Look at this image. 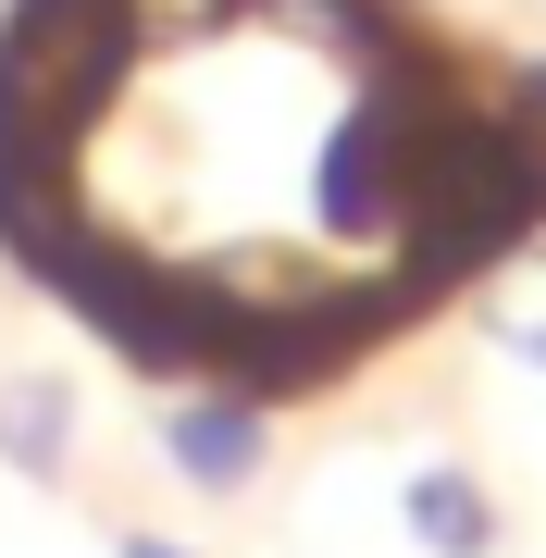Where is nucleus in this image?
<instances>
[{"label": "nucleus", "instance_id": "obj_7", "mask_svg": "<svg viewBox=\"0 0 546 558\" xmlns=\"http://www.w3.org/2000/svg\"><path fill=\"white\" fill-rule=\"evenodd\" d=\"M112 558H199V546H174V534H149V521H124V534H112Z\"/></svg>", "mask_w": 546, "mask_h": 558}, {"label": "nucleus", "instance_id": "obj_3", "mask_svg": "<svg viewBox=\"0 0 546 558\" xmlns=\"http://www.w3.org/2000/svg\"><path fill=\"white\" fill-rule=\"evenodd\" d=\"M398 521H410L423 558H497L509 546V509H497V484L472 472V459H423V472L398 484Z\"/></svg>", "mask_w": 546, "mask_h": 558}, {"label": "nucleus", "instance_id": "obj_5", "mask_svg": "<svg viewBox=\"0 0 546 558\" xmlns=\"http://www.w3.org/2000/svg\"><path fill=\"white\" fill-rule=\"evenodd\" d=\"M472 323H485V348H509L522 373H546V236L497 248L485 286H472Z\"/></svg>", "mask_w": 546, "mask_h": 558}, {"label": "nucleus", "instance_id": "obj_1", "mask_svg": "<svg viewBox=\"0 0 546 558\" xmlns=\"http://www.w3.org/2000/svg\"><path fill=\"white\" fill-rule=\"evenodd\" d=\"M112 0H13L0 13V174H62V149L87 137V112L124 75Z\"/></svg>", "mask_w": 546, "mask_h": 558}, {"label": "nucleus", "instance_id": "obj_6", "mask_svg": "<svg viewBox=\"0 0 546 558\" xmlns=\"http://www.w3.org/2000/svg\"><path fill=\"white\" fill-rule=\"evenodd\" d=\"M112 25H124V50H211L223 25H248V0H112Z\"/></svg>", "mask_w": 546, "mask_h": 558}, {"label": "nucleus", "instance_id": "obj_4", "mask_svg": "<svg viewBox=\"0 0 546 558\" xmlns=\"http://www.w3.org/2000/svg\"><path fill=\"white\" fill-rule=\"evenodd\" d=\"M0 472H25V484H75V385H62L50 360L0 373Z\"/></svg>", "mask_w": 546, "mask_h": 558}, {"label": "nucleus", "instance_id": "obj_2", "mask_svg": "<svg viewBox=\"0 0 546 558\" xmlns=\"http://www.w3.org/2000/svg\"><path fill=\"white\" fill-rule=\"evenodd\" d=\"M162 459L199 497H248L262 484V398L248 385H186V398H162Z\"/></svg>", "mask_w": 546, "mask_h": 558}, {"label": "nucleus", "instance_id": "obj_8", "mask_svg": "<svg viewBox=\"0 0 546 558\" xmlns=\"http://www.w3.org/2000/svg\"><path fill=\"white\" fill-rule=\"evenodd\" d=\"M522 124H546V62H522V100H509Z\"/></svg>", "mask_w": 546, "mask_h": 558}]
</instances>
